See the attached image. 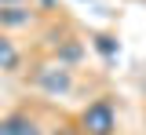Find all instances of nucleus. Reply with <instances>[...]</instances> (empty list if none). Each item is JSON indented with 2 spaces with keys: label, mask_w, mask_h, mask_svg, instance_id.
<instances>
[{
  "label": "nucleus",
  "mask_w": 146,
  "mask_h": 135,
  "mask_svg": "<svg viewBox=\"0 0 146 135\" xmlns=\"http://www.w3.org/2000/svg\"><path fill=\"white\" fill-rule=\"evenodd\" d=\"M36 80H40V88L51 91V95H66L70 84H73V80H70V69H62V66H58V69H40Z\"/></svg>",
  "instance_id": "2"
},
{
  "label": "nucleus",
  "mask_w": 146,
  "mask_h": 135,
  "mask_svg": "<svg viewBox=\"0 0 146 135\" xmlns=\"http://www.w3.org/2000/svg\"><path fill=\"white\" fill-rule=\"evenodd\" d=\"M0 22H7V26H22V22H29V15H26L22 7H11V11H0Z\"/></svg>",
  "instance_id": "5"
},
{
  "label": "nucleus",
  "mask_w": 146,
  "mask_h": 135,
  "mask_svg": "<svg viewBox=\"0 0 146 135\" xmlns=\"http://www.w3.org/2000/svg\"><path fill=\"white\" fill-rule=\"evenodd\" d=\"M55 135H73V132H55Z\"/></svg>",
  "instance_id": "7"
},
{
  "label": "nucleus",
  "mask_w": 146,
  "mask_h": 135,
  "mask_svg": "<svg viewBox=\"0 0 146 135\" xmlns=\"http://www.w3.org/2000/svg\"><path fill=\"white\" fill-rule=\"evenodd\" d=\"M84 128L91 135H110L113 132V110H110V102H91L84 110Z\"/></svg>",
  "instance_id": "1"
},
{
  "label": "nucleus",
  "mask_w": 146,
  "mask_h": 135,
  "mask_svg": "<svg viewBox=\"0 0 146 135\" xmlns=\"http://www.w3.org/2000/svg\"><path fill=\"white\" fill-rule=\"evenodd\" d=\"M18 66V51L11 48V40L0 37V69H15Z\"/></svg>",
  "instance_id": "4"
},
{
  "label": "nucleus",
  "mask_w": 146,
  "mask_h": 135,
  "mask_svg": "<svg viewBox=\"0 0 146 135\" xmlns=\"http://www.w3.org/2000/svg\"><path fill=\"white\" fill-rule=\"evenodd\" d=\"M99 51H106V55H113V51H117V44H113L110 37H99Z\"/></svg>",
  "instance_id": "6"
},
{
  "label": "nucleus",
  "mask_w": 146,
  "mask_h": 135,
  "mask_svg": "<svg viewBox=\"0 0 146 135\" xmlns=\"http://www.w3.org/2000/svg\"><path fill=\"white\" fill-rule=\"evenodd\" d=\"M0 135H40V132L26 117H7V120H0Z\"/></svg>",
  "instance_id": "3"
}]
</instances>
